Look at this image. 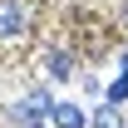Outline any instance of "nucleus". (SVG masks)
Here are the masks:
<instances>
[{"label":"nucleus","instance_id":"obj_3","mask_svg":"<svg viewBox=\"0 0 128 128\" xmlns=\"http://www.w3.org/2000/svg\"><path fill=\"white\" fill-rule=\"evenodd\" d=\"M49 108H54V98H49L44 89H34V94L25 98V104H20V118H30V123H40V118H44Z\"/></svg>","mask_w":128,"mask_h":128},{"label":"nucleus","instance_id":"obj_1","mask_svg":"<svg viewBox=\"0 0 128 128\" xmlns=\"http://www.w3.org/2000/svg\"><path fill=\"white\" fill-rule=\"evenodd\" d=\"M49 123L54 128H89V113H84L79 104H54V108H49Z\"/></svg>","mask_w":128,"mask_h":128},{"label":"nucleus","instance_id":"obj_5","mask_svg":"<svg viewBox=\"0 0 128 128\" xmlns=\"http://www.w3.org/2000/svg\"><path fill=\"white\" fill-rule=\"evenodd\" d=\"M49 74H54V79H64V74H74V59H69L64 49H54V54H49Z\"/></svg>","mask_w":128,"mask_h":128},{"label":"nucleus","instance_id":"obj_7","mask_svg":"<svg viewBox=\"0 0 128 128\" xmlns=\"http://www.w3.org/2000/svg\"><path fill=\"white\" fill-rule=\"evenodd\" d=\"M30 128H40V123H30Z\"/></svg>","mask_w":128,"mask_h":128},{"label":"nucleus","instance_id":"obj_2","mask_svg":"<svg viewBox=\"0 0 128 128\" xmlns=\"http://www.w3.org/2000/svg\"><path fill=\"white\" fill-rule=\"evenodd\" d=\"M20 30H25V10H20L15 0H0V34H5V40H15Z\"/></svg>","mask_w":128,"mask_h":128},{"label":"nucleus","instance_id":"obj_6","mask_svg":"<svg viewBox=\"0 0 128 128\" xmlns=\"http://www.w3.org/2000/svg\"><path fill=\"white\" fill-rule=\"evenodd\" d=\"M104 94H108V104H113V108L123 104V98H128V69H123V74H118V79L108 84V89H104Z\"/></svg>","mask_w":128,"mask_h":128},{"label":"nucleus","instance_id":"obj_4","mask_svg":"<svg viewBox=\"0 0 128 128\" xmlns=\"http://www.w3.org/2000/svg\"><path fill=\"white\" fill-rule=\"evenodd\" d=\"M89 128H123V113L113 108V104H104V108L89 118Z\"/></svg>","mask_w":128,"mask_h":128}]
</instances>
